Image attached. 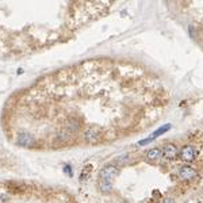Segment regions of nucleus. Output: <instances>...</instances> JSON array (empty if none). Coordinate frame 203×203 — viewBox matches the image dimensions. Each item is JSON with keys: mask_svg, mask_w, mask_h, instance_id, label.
Here are the masks:
<instances>
[{"mask_svg": "<svg viewBox=\"0 0 203 203\" xmlns=\"http://www.w3.org/2000/svg\"><path fill=\"white\" fill-rule=\"evenodd\" d=\"M83 138L87 144H99L104 138V131L97 126H89L84 130Z\"/></svg>", "mask_w": 203, "mask_h": 203, "instance_id": "f257e3e1", "label": "nucleus"}, {"mask_svg": "<svg viewBox=\"0 0 203 203\" xmlns=\"http://www.w3.org/2000/svg\"><path fill=\"white\" fill-rule=\"evenodd\" d=\"M179 158L184 162H192L198 157V149L194 145H184L179 150Z\"/></svg>", "mask_w": 203, "mask_h": 203, "instance_id": "f03ea898", "label": "nucleus"}, {"mask_svg": "<svg viewBox=\"0 0 203 203\" xmlns=\"http://www.w3.org/2000/svg\"><path fill=\"white\" fill-rule=\"evenodd\" d=\"M118 172H119V168H118V165H115L114 162H110V164L104 165L103 168L100 169V172H99V179H102V180L112 181L116 177Z\"/></svg>", "mask_w": 203, "mask_h": 203, "instance_id": "7ed1b4c3", "label": "nucleus"}, {"mask_svg": "<svg viewBox=\"0 0 203 203\" xmlns=\"http://www.w3.org/2000/svg\"><path fill=\"white\" fill-rule=\"evenodd\" d=\"M179 177L184 181H190V180H194V179L198 177V171L196 168H194L192 165L190 164H183L179 166Z\"/></svg>", "mask_w": 203, "mask_h": 203, "instance_id": "20e7f679", "label": "nucleus"}, {"mask_svg": "<svg viewBox=\"0 0 203 203\" xmlns=\"http://www.w3.org/2000/svg\"><path fill=\"white\" fill-rule=\"evenodd\" d=\"M16 144L22 148H30V146L35 145V138L28 131H20L16 137Z\"/></svg>", "mask_w": 203, "mask_h": 203, "instance_id": "39448f33", "label": "nucleus"}, {"mask_svg": "<svg viewBox=\"0 0 203 203\" xmlns=\"http://www.w3.org/2000/svg\"><path fill=\"white\" fill-rule=\"evenodd\" d=\"M161 150H162V157L165 160H173V158H176L179 156V149L175 144H165Z\"/></svg>", "mask_w": 203, "mask_h": 203, "instance_id": "423d86ee", "label": "nucleus"}, {"mask_svg": "<svg viewBox=\"0 0 203 203\" xmlns=\"http://www.w3.org/2000/svg\"><path fill=\"white\" fill-rule=\"evenodd\" d=\"M162 157V150L160 148H152L145 153V158L149 162H156Z\"/></svg>", "mask_w": 203, "mask_h": 203, "instance_id": "0eeeda50", "label": "nucleus"}, {"mask_svg": "<svg viewBox=\"0 0 203 203\" xmlns=\"http://www.w3.org/2000/svg\"><path fill=\"white\" fill-rule=\"evenodd\" d=\"M80 127H81V125L76 118H69V119L65 122V130H68L71 134L77 133L80 130Z\"/></svg>", "mask_w": 203, "mask_h": 203, "instance_id": "6e6552de", "label": "nucleus"}, {"mask_svg": "<svg viewBox=\"0 0 203 203\" xmlns=\"http://www.w3.org/2000/svg\"><path fill=\"white\" fill-rule=\"evenodd\" d=\"M112 181H108V180H102V179H97V188H99L102 192L104 194H108L112 191Z\"/></svg>", "mask_w": 203, "mask_h": 203, "instance_id": "1a4fd4ad", "label": "nucleus"}, {"mask_svg": "<svg viewBox=\"0 0 203 203\" xmlns=\"http://www.w3.org/2000/svg\"><path fill=\"white\" fill-rule=\"evenodd\" d=\"M72 136L73 134H71L68 131V130H65V129H62V130H60V131H57L56 133V141L57 142H67V141H69L72 138Z\"/></svg>", "mask_w": 203, "mask_h": 203, "instance_id": "9d476101", "label": "nucleus"}, {"mask_svg": "<svg viewBox=\"0 0 203 203\" xmlns=\"http://www.w3.org/2000/svg\"><path fill=\"white\" fill-rule=\"evenodd\" d=\"M171 127H172V125H171V123H166V125H164V126H161V127H160V129H157L156 131H154V133L152 134V137H149V138H150L152 141H154L157 137H160L161 134H164V133L168 131V130H169Z\"/></svg>", "mask_w": 203, "mask_h": 203, "instance_id": "9b49d317", "label": "nucleus"}, {"mask_svg": "<svg viewBox=\"0 0 203 203\" xmlns=\"http://www.w3.org/2000/svg\"><path fill=\"white\" fill-rule=\"evenodd\" d=\"M91 171H92V166H91V165H87V166H85V168L83 169V172H81V176H80L81 180H87V177L89 176Z\"/></svg>", "mask_w": 203, "mask_h": 203, "instance_id": "f8f14e48", "label": "nucleus"}, {"mask_svg": "<svg viewBox=\"0 0 203 203\" xmlns=\"http://www.w3.org/2000/svg\"><path fill=\"white\" fill-rule=\"evenodd\" d=\"M161 203H176V202H175L173 198H165L161 201Z\"/></svg>", "mask_w": 203, "mask_h": 203, "instance_id": "ddd939ff", "label": "nucleus"}, {"mask_svg": "<svg viewBox=\"0 0 203 203\" xmlns=\"http://www.w3.org/2000/svg\"><path fill=\"white\" fill-rule=\"evenodd\" d=\"M119 203H125V202H119Z\"/></svg>", "mask_w": 203, "mask_h": 203, "instance_id": "4468645a", "label": "nucleus"}]
</instances>
